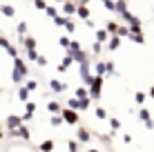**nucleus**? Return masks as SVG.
Here are the masks:
<instances>
[{"instance_id":"obj_1","label":"nucleus","mask_w":154,"mask_h":152,"mask_svg":"<svg viewBox=\"0 0 154 152\" xmlns=\"http://www.w3.org/2000/svg\"><path fill=\"white\" fill-rule=\"evenodd\" d=\"M109 47H112V49H116V47H119V38H112V43H109Z\"/></svg>"},{"instance_id":"obj_2","label":"nucleus","mask_w":154,"mask_h":152,"mask_svg":"<svg viewBox=\"0 0 154 152\" xmlns=\"http://www.w3.org/2000/svg\"><path fill=\"white\" fill-rule=\"evenodd\" d=\"M78 14H81L83 18H87V9H85V7H81V9H78Z\"/></svg>"}]
</instances>
